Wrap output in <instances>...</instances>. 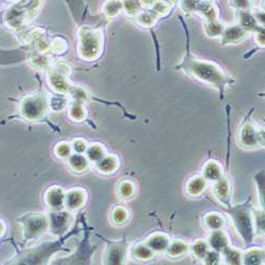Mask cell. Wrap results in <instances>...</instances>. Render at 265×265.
I'll use <instances>...</instances> for the list:
<instances>
[{"label": "cell", "instance_id": "cell-18", "mask_svg": "<svg viewBox=\"0 0 265 265\" xmlns=\"http://www.w3.org/2000/svg\"><path fill=\"white\" fill-rule=\"evenodd\" d=\"M99 161H100V165H101V169L103 171H112V169L115 168V167H112V165H116L115 160L112 159L111 157L105 158V159H101Z\"/></svg>", "mask_w": 265, "mask_h": 265}, {"label": "cell", "instance_id": "cell-13", "mask_svg": "<svg viewBox=\"0 0 265 265\" xmlns=\"http://www.w3.org/2000/svg\"><path fill=\"white\" fill-rule=\"evenodd\" d=\"M262 260V253L252 252L245 257V264H259Z\"/></svg>", "mask_w": 265, "mask_h": 265}, {"label": "cell", "instance_id": "cell-15", "mask_svg": "<svg viewBox=\"0 0 265 265\" xmlns=\"http://www.w3.org/2000/svg\"><path fill=\"white\" fill-rule=\"evenodd\" d=\"M103 156V152L99 147H92L88 150V157L91 160H95V161H99Z\"/></svg>", "mask_w": 265, "mask_h": 265}, {"label": "cell", "instance_id": "cell-4", "mask_svg": "<svg viewBox=\"0 0 265 265\" xmlns=\"http://www.w3.org/2000/svg\"><path fill=\"white\" fill-rule=\"evenodd\" d=\"M46 227V220L42 216H34L32 219L29 220L27 230L30 236H35L36 233L44 230Z\"/></svg>", "mask_w": 265, "mask_h": 265}, {"label": "cell", "instance_id": "cell-17", "mask_svg": "<svg viewBox=\"0 0 265 265\" xmlns=\"http://www.w3.org/2000/svg\"><path fill=\"white\" fill-rule=\"evenodd\" d=\"M225 257L227 259V262H229L230 264H239L240 262V254L235 251H231V249H227Z\"/></svg>", "mask_w": 265, "mask_h": 265}, {"label": "cell", "instance_id": "cell-5", "mask_svg": "<svg viewBox=\"0 0 265 265\" xmlns=\"http://www.w3.org/2000/svg\"><path fill=\"white\" fill-rule=\"evenodd\" d=\"M64 201H65V196L63 192H62V190L59 189H53L48 195L49 205L54 209H58L60 206H63Z\"/></svg>", "mask_w": 265, "mask_h": 265}, {"label": "cell", "instance_id": "cell-16", "mask_svg": "<svg viewBox=\"0 0 265 265\" xmlns=\"http://www.w3.org/2000/svg\"><path fill=\"white\" fill-rule=\"evenodd\" d=\"M220 174V170L215 165L210 164L206 168V176L208 179H217V176Z\"/></svg>", "mask_w": 265, "mask_h": 265}, {"label": "cell", "instance_id": "cell-20", "mask_svg": "<svg viewBox=\"0 0 265 265\" xmlns=\"http://www.w3.org/2000/svg\"><path fill=\"white\" fill-rule=\"evenodd\" d=\"M256 223L260 224L258 226V230L264 232V214L263 213H260L256 216Z\"/></svg>", "mask_w": 265, "mask_h": 265}, {"label": "cell", "instance_id": "cell-10", "mask_svg": "<svg viewBox=\"0 0 265 265\" xmlns=\"http://www.w3.org/2000/svg\"><path fill=\"white\" fill-rule=\"evenodd\" d=\"M123 257V251L116 246L114 248H112V251H110V254H108V262L110 264H118L121 262V259Z\"/></svg>", "mask_w": 265, "mask_h": 265}, {"label": "cell", "instance_id": "cell-21", "mask_svg": "<svg viewBox=\"0 0 265 265\" xmlns=\"http://www.w3.org/2000/svg\"><path fill=\"white\" fill-rule=\"evenodd\" d=\"M194 249L196 251V255L197 256H205V254H206V245L205 244H202V243H200V244H198V245H196L195 247H194Z\"/></svg>", "mask_w": 265, "mask_h": 265}, {"label": "cell", "instance_id": "cell-9", "mask_svg": "<svg viewBox=\"0 0 265 265\" xmlns=\"http://www.w3.org/2000/svg\"><path fill=\"white\" fill-rule=\"evenodd\" d=\"M68 221V215L66 213H54L52 215V227L54 230L59 231V229H63Z\"/></svg>", "mask_w": 265, "mask_h": 265}, {"label": "cell", "instance_id": "cell-12", "mask_svg": "<svg viewBox=\"0 0 265 265\" xmlns=\"http://www.w3.org/2000/svg\"><path fill=\"white\" fill-rule=\"evenodd\" d=\"M86 161L87 160L85 158H83L80 155H73L70 159L71 166L79 171H81L84 167H86Z\"/></svg>", "mask_w": 265, "mask_h": 265}, {"label": "cell", "instance_id": "cell-6", "mask_svg": "<svg viewBox=\"0 0 265 265\" xmlns=\"http://www.w3.org/2000/svg\"><path fill=\"white\" fill-rule=\"evenodd\" d=\"M83 200H84V194L81 193L80 191H76V190L71 191L66 197L67 206L70 209H75L79 206H81Z\"/></svg>", "mask_w": 265, "mask_h": 265}, {"label": "cell", "instance_id": "cell-7", "mask_svg": "<svg viewBox=\"0 0 265 265\" xmlns=\"http://www.w3.org/2000/svg\"><path fill=\"white\" fill-rule=\"evenodd\" d=\"M210 245L215 249V251H223V249L226 248V245H227L225 236L222 232H219V231L214 232L210 238Z\"/></svg>", "mask_w": 265, "mask_h": 265}, {"label": "cell", "instance_id": "cell-1", "mask_svg": "<svg viewBox=\"0 0 265 265\" xmlns=\"http://www.w3.org/2000/svg\"><path fill=\"white\" fill-rule=\"evenodd\" d=\"M181 67H184L181 69H185L186 72L192 74L196 79L219 87L221 92H223L225 84L230 82L229 77L224 75L221 70L214 67L212 64L207 63V62H201L188 56L184 60Z\"/></svg>", "mask_w": 265, "mask_h": 265}, {"label": "cell", "instance_id": "cell-19", "mask_svg": "<svg viewBox=\"0 0 265 265\" xmlns=\"http://www.w3.org/2000/svg\"><path fill=\"white\" fill-rule=\"evenodd\" d=\"M184 251H185V245L180 244L178 242H175L174 244L170 246V252L172 253L173 255H178V254L182 253Z\"/></svg>", "mask_w": 265, "mask_h": 265}, {"label": "cell", "instance_id": "cell-3", "mask_svg": "<svg viewBox=\"0 0 265 265\" xmlns=\"http://www.w3.org/2000/svg\"><path fill=\"white\" fill-rule=\"evenodd\" d=\"M45 110V100L40 97H29L23 102L22 112L28 119H38L44 115Z\"/></svg>", "mask_w": 265, "mask_h": 265}, {"label": "cell", "instance_id": "cell-11", "mask_svg": "<svg viewBox=\"0 0 265 265\" xmlns=\"http://www.w3.org/2000/svg\"><path fill=\"white\" fill-rule=\"evenodd\" d=\"M167 244L168 241L165 239V237H154L149 242V246L155 249V251H162L167 247Z\"/></svg>", "mask_w": 265, "mask_h": 265}, {"label": "cell", "instance_id": "cell-2", "mask_svg": "<svg viewBox=\"0 0 265 265\" xmlns=\"http://www.w3.org/2000/svg\"><path fill=\"white\" fill-rule=\"evenodd\" d=\"M231 216L235 222L237 229L240 231L241 236L245 242L249 243L253 240V223L249 214V206L241 205L233 208L231 211Z\"/></svg>", "mask_w": 265, "mask_h": 265}, {"label": "cell", "instance_id": "cell-8", "mask_svg": "<svg viewBox=\"0 0 265 265\" xmlns=\"http://www.w3.org/2000/svg\"><path fill=\"white\" fill-rule=\"evenodd\" d=\"M259 136H257V134L255 133V131L253 130V128L251 126L245 127V129L243 130V134H242V139L245 145L247 146H256L257 140H258Z\"/></svg>", "mask_w": 265, "mask_h": 265}, {"label": "cell", "instance_id": "cell-14", "mask_svg": "<svg viewBox=\"0 0 265 265\" xmlns=\"http://www.w3.org/2000/svg\"><path fill=\"white\" fill-rule=\"evenodd\" d=\"M207 224L211 229L217 230L222 226V219L217 215H210L207 219Z\"/></svg>", "mask_w": 265, "mask_h": 265}]
</instances>
